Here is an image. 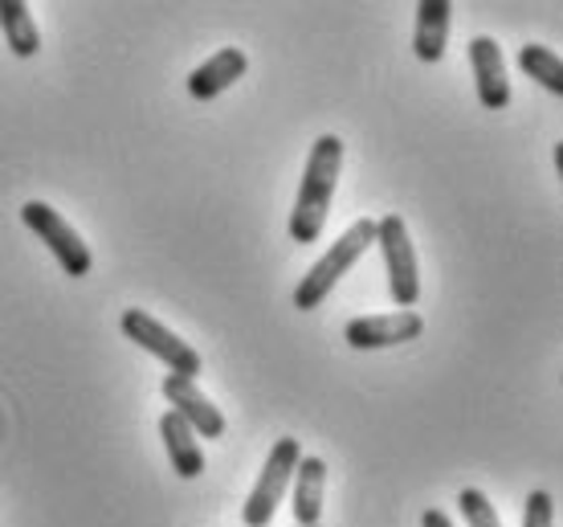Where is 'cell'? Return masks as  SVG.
Listing matches in <instances>:
<instances>
[{
    "label": "cell",
    "instance_id": "6da1fadb",
    "mask_svg": "<svg viewBox=\"0 0 563 527\" xmlns=\"http://www.w3.org/2000/svg\"><path fill=\"white\" fill-rule=\"evenodd\" d=\"M339 168H343V140L327 131V135H319V140L310 143L307 172H302L295 209H290V238L298 245L319 242L327 213H331V197H335V185H339Z\"/></svg>",
    "mask_w": 563,
    "mask_h": 527
},
{
    "label": "cell",
    "instance_id": "7a4b0ae2",
    "mask_svg": "<svg viewBox=\"0 0 563 527\" xmlns=\"http://www.w3.org/2000/svg\"><path fill=\"white\" fill-rule=\"evenodd\" d=\"M367 245H376V221H355L339 242H331V250H327L314 266H310L307 274H302V283L295 286V307L298 311H314V307H323L327 295L339 286V278L352 271L355 262L367 254Z\"/></svg>",
    "mask_w": 563,
    "mask_h": 527
},
{
    "label": "cell",
    "instance_id": "3957f363",
    "mask_svg": "<svg viewBox=\"0 0 563 527\" xmlns=\"http://www.w3.org/2000/svg\"><path fill=\"white\" fill-rule=\"evenodd\" d=\"M119 328L135 348H143L147 356L164 360L168 364V376H184V381H197L200 372V352L192 343H184L172 328H164L155 315L140 311V307H128L119 315Z\"/></svg>",
    "mask_w": 563,
    "mask_h": 527
},
{
    "label": "cell",
    "instance_id": "277c9868",
    "mask_svg": "<svg viewBox=\"0 0 563 527\" xmlns=\"http://www.w3.org/2000/svg\"><path fill=\"white\" fill-rule=\"evenodd\" d=\"M376 245H380L384 271H388V295L400 311H409L412 303L421 299V266H417L409 226L396 213H384L376 221Z\"/></svg>",
    "mask_w": 563,
    "mask_h": 527
},
{
    "label": "cell",
    "instance_id": "5b68a950",
    "mask_svg": "<svg viewBox=\"0 0 563 527\" xmlns=\"http://www.w3.org/2000/svg\"><path fill=\"white\" fill-rule=\"evenodd\" d=\"M298 458H302L298 438H278V442H274L266 466H262L254 491H250V499H245V507H241V527H269L274 524V512H278L286 486L295 483Z\"/></svg>",
    "mask_w": 563,
    "mask_h": 527
},
{
    "label": "cell",
    "instance_id": "8992f818",
    "mask_svg": "<svg viewBox=\"0 0 563 527\" xmlns=\"http://www.w3.org/2000/svg\"><path fill=\"white\" fill-rule=\"evenodd\" d=\"M21 221H25L29 233H37V242L49 245V254L57 257V266L70 274V278H86V274L95 271V254L86 250V242L78 238V229L57 213L54 205L25 200V205H21Z\"/></svg>",
    "mask_w": 563,
    "mask_h": 527
},
{
    "label": "cell",
    "instance_id": "52a82bcc",
    "mask_svg": "<svg viewBox=\"0 0 563 527\" xmlns=\"http://www.w3.org/2000/svg\"><path fill=\"white\" fill-rule=\"evenodd\" d=\"M347 343L355 352H376V348H396L424 336V319L417 311H393V315H360L343 328Z\"/></svg>",
    "mask_w": 563,
    "mask_h": 527
},
{
    "label": "cell",
    "instance_id": "ba28073f",
    "mask_svg": "<svg viewBox=\"0 0 563 527\" xmlns=\"http://www.w3.org/2000/svg\"><path fill=\"white\" fill-rule=\"evenodd\" d=\"M164 400H168L172 414L180 417L197 438H225V417H221V409L200 393L197 381L164 376Z\"/></svg>",
    "mask_w": 563,
    "mask_h": 527
},
{
    "label": "cell",
    "instance_id": "9c48e42d",
    "mask_svg": "<svg viewBox=\"0 0 563 527\" xmlns=\"http://www.w3.org/2000/svg\"><path fill=\"white\" fill-rule=\"evenodd\" d=\"M470 66H474V86H478V102L486 111H503L510 102V78L507 62L494 37H474L470 42Z\"/></svg>",
    "mask_w": 563,
    "mask_h": 527
},
{
    "label": "cell",
    "instance_id": "30bf717a",
    "mask_svg": "<svg viewBox=\"0 0 563 527\" xmlns=\"http://www.w3.org/2000/svg\"><path fill=\"white\" fill-rule=\"evenodd\" d=\"M245 70H250V57L241 54L238 45H225V50H217L209 62H200L197 70L188 74V95L209 102L217 95H225L238 78H245Z\"/></svg>",
    "mask_w": 563,
    "mask_h": 527
},
{
    "label": "cell",
    "instance_id": "8fae6325",
    "mask_svg": "<svg viewBox=\"0 0 563 527\" xmlns=\"http://www.w3.org/2000/svg\"><path fill=\"white\" fill-rule=\"evenodd\" d=\"M323 499H327V462L314 454H302L295 471V503H290L295 527H319Z\"/></svg>",
    "mask_w": 563,
    "mask_h": 527
},
{
    "label": "cell",
    "instance_id": "7c38bea8",
    "mask_svg": "<svg viewBox=\"0 0 563 527\" xmlns=\"http://www.w3.org/2000/svg\"><path fill=\"white\" fill-rule=\"evenodd\" d=\"M450 21L453 4L450 0H421L417 4V33H412V54L421 62H441L445 57V42H450Z\"/></svg>",
    "mask_w": 563,
    "mask_h": 527
},
{
    "label": "cell",
    "instance_id": "4fadbf2b",
    "mask_svg": "<svg viewBox=\"0 0 563 527\" xmlns=\"http://www.w3.org/2000/svg\"><path fill=\"white\" fill-rule=\"evenodd\" d=\"M159 438H164V450H168L172 471L180 474V479H188V483H192V479H200V471H205V450H200V438L184 426L172 409L159 417Z\"/></svg>",
    "mask_w": 563,
    "mask_h": 527
},
{
    "label": "cell",
    "instance_id": "5bb4252c",
    "mask_svg": "<svg viewBox=\"0 0 563 527\" xmlns=\"http://www.w3.org/2000/svg\"><path fill=\"white\" fill-rule=\"evenodd\" d=\"M0 29H4V45L13 50V57H33L42 50V33L25 0H0Z\"/></svg>",
    "mask_w": 563,
    "mask_h": 527
},
{
    "label": "cell",
    "instance_id": "9a60e30c",
    "mask_svg": "<svg viewBox=\"0 0 563 527\" xmlns=\"http://www.w3.org/2000/svg\"><path fill=\"white\" fill-rule=\"evenodd\" d=\"M519 66L527 78H536L543 90H551V95H563V62L555 50H548V45H522L519 50Z\"/></svg>",
    "mask_w": 563,
    "mask_h": 527
},
{
    "label": "cell",
    "instance_id": "2e32d148",
    "mask_svg": "<svg viewBox=\"0 0 563 527\" xmlns=\"http://www.w3.org/2000/svg\"><path fill=\"white\" fill-rule=\"evenodd\" d=\"M457 507H462L465 527H503V519H498V512H494V503L482 495L478 486H465L462 495H457Z\"/></svg>",
    "mask_w": 563,
    "mask_h": 527
},
{
    "label": "cell",
    "instance_id": "e0dca14e",
    "mask_svg": "<svg viewBox=\"0 0 563 527\" xmlns=\"http://www.w3.org/2000/svg\"><path fill=\"white\" fill-rule=\"evenodd\" d=\"M522 527H555V499L548 491H531L522 507Z\"/></svg>",
    "mask_w": 563,
    "mask_h": 527
},
{
    "label": "cell",
    "instance_id": "ac0fdd59",
    "mask_svg": "<svg viewBox=\"0 0 563 527\" xmlns=\"http://www.w3.org/2000/svg\"><path fill=\"white\" fill-rule=\"evenodd\" d=\"M421 527H453V519L445 512H424L421 515Z\"/></svg>",
    "mask_w": 563,
    "mask_h": 527
},
{
    "label": "cell",
    "instance_id": "d6986e66",
    "mask_svg": "<svg viewBox=\"0 0 563 527\" xmlns=\"http://www.w3.org/2000/svg\"><path fill=\"white\" fill-rule=\"evenodd\" d=\"M319 527H323V524H319Z\"/></svg>",
    "mask_w": 563,
    "mask_h": 527
}]
</instances>
